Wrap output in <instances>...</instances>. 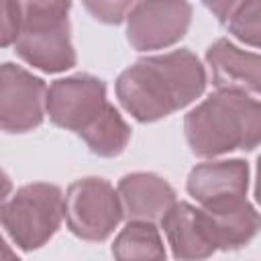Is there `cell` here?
<instances>
[{
	"label": "cell",
	"instance_id": "cell-8",
	"mask_svg": "<svg viewBox=\"0 0 261 261\" xmlns=\"http://www.w3.org/2000/svg\"><path fill=\"white\" fill-rule=\"evenodd\" d=\"M47 86L16 63H0V130L29 133L43 124Z\"/></svg>",
	"mask_w": 261,
	"mask_h": 261
},
{
	"label": "cell",
	"instance_id": "cell-10",
	"mask_svg": "<svg viewBox=\"0 0 261 261\" xmlns=\"http://www.w3.org/2000/svg\"><path fill=\"white\" fill-rule=\"evenodd\" d=\"M159 222L175 259H206L218 251L216 224L200 206L175 200Z\"/></svg>",
	"mask_w": 261,
	"mask_h": 261
},
{
	"label": "cell",
	"instance_id": "cell-12",
	"mask_svg": "<svg viewBox=\"0 0 261 261\" xmlns=\"http://www.w3.org/2000/svg\"><path fill=\"white\" fill-rule=\"evenodd\" d=\"M122 218L126 220H147L157 222L177 200L175 190L157 173L135 171L120 177L116 188Z\"/></svg>",
	"mask_w": 261,
	"mask_h": 261
},
{
	"label": "cell",
	"instance_id": "cell-1",
	"mask_svg": "<svg viewBox=\"0 0 261 261\" xmlns=\"http://www.w3.org/2000/svg\"><path fill=\"white\" fill-rule=\"evenodd\" d=\"M116 98L139 122L161 120L200 98L206 69L190 49L149 55L126 67L116 84Z\"/></svg>",
	"mask_w": 261,
	"mask_h": 261
},
{
	"label": "cell",
	"instance_id": "cell-20",
	"mask_svg": "<svg viewBox=\"0 0 261 261\" xmlns=\"http://www.w3.org/2000/svg\"><path fill=\"white\" fill-rule=\"evenodd\" d=\"M222 24H224V20L230 16V12L241 4V2H245V0H200Z\"/></svg>",
	"mask_w": 261,
	"mask_h": 261
},
{
	"label": "cell",
	"instance_id": "cell-16",
	"mask_svg": "<svg viewBox=\"0 0 261 261\" xmlns=\"http://www.w3.org/2000/svg\"><path fill=\"white\" fill-rule=\"evenodd\" d=\"M228 33L251 47H259V0L241 2L224 20Z\"/></svg>",
	"mask_w": 261,
	"mask_h": 261
},
{
	"label": "cell",
	"instance_id": "cell-2",
	"mask_svg": "<svg viewBox=\"0 0 261 261\" xmlns=\"http://www.w3.org/2000/svg\"><path fill=\"white\" fill-rule=\"evenodd\" d=\"M184 130L198 157L253 151L261 141V104L255 96L218 90L186 114Z\"/></svg>",
	"mask_w": 261,
	"mask_h": 261
},
{
	"label": "cell",
	"instance_id": "cell-18",
	"mask_svg": "<svg viewBox=\"0 0 261 261\" xmlns=\"http://www.w3.org/2000/svg\"><path fill=\"white\" fill-rule=\"evenodd\" d=\"M92 18L104 24H120L137 4V0H82Z\"/></svg>",
	"mask_w": 261,
	"mask_h": 261
},
{
	"label": "cell",
	"instance_id": "cell-11",
	"mask_svg": "<svg viewBox=\"0 0 261 261\" xmlns=\"http://www.w3.org/2000/svg\"><path fill=\"white\" fill-rule=\"evenodd\" d=\"M206 65L216 90L257 96L261 90V59L253 51L239 49L228 39H216L206 51Z\"/></svg>",
	"mask_w": 261,
	"mask_h": 261
},
{
	"label": "cell",
	"instance_id": "cell-19",
	"mask_svg": "<svg viewBox=\"0 0 261 261\" xmlns=\"http://www.w3.org/2000/svg\"><path fill=\"white\" fill-rule=\"evenodd\" d=\"M18 12L12 0H0V49L14 45L18 37Z\"/></svg>",
	"mask_w": 261,
	"mask_h": 261
},
{
	"label": "cell",
	"instance_id": "cell-7",
	"mask_svg": "<svg viewBox=\"0 0 261 261\" xmlns=\"http://www.w3.org/2000/svg\"><path fill=\"white\" fill-rule=\"evenodd\" d=\"M249 163L245 159H218L198 163L186 181L188 194L210 214L243 206L249 192Z\"/></svg>",
	"mask_w": 261,
	"mask_h": 261
},
{
	"label": "cell",
	"instance_id": "cell-3",
	"mask_svg": "<svg viewBox=\"0 0 261 261\" xmlns=\"http://www.w3.org/2000/svg\"><path fill=\"white\" fill-rule=\"evenodd\" d=\"M61 220L63 192L55 184H27L0 206V224L22 251H35L47 245L59 230Z\"/></svg>",
	"mask_w": 261,
	"mask_h": 261
},
{
	"label": "cell",
	"instance_id": "cell-9",
	"mask_svg": "<svg viewBox=\"0 0 261 261\" xmlns=\"http://www.w3.org/2000/svg\"><path fill=\"white\" fill-rule=\"evenodd\" d=\"M14 51L24 63L45 73L71 69L77 61L67 16L20 22Z\"/></svg>",
	"mask_w": 261,
	"mask_h": 261
},
{
	"label": "cell",
	"instance_id": "cell-6",
	"mask_svg": "<svg viewBox=\"0 0 261 261\" xmlns=\"http://www.w3.org/2000/svg\"><path fill=\"white\" fill-rule=\"evenodd\" d=\"M106 104V84L96 75L75 73L49 86L45 114L55 126L77 135L102 114Z\"/></svg>",
	"mask_w": 261,
	"mask_h": 261
},
{
	"label": "cell",
	"instance_id": "cell-15",
	"mask_svg": "<svg viewBox=\"0 0 261 261\" xmlns=\"http://www.w3.org/2000/svg\"><path fill=\"white\" fill-rule=\"evenodd\" d=\"M210 216L216 224L218 249L222 251H234L249 245L259 230V214L251 202H245L243 206L230 212L210 214Z\"/></svg>",
	"mask_w": 261,
	"mask_h": 261
},
{
	"label": "cell",
	"instance_id": "cell-21",
	"mask_svg": "<svg viewBox=\"0 0 261 261\" xmlns=\"http://www.w3.org/2000/svg\"><path fill=\"white\" fill-rule=\"evenodd\" d=\"M10 192H12V181L6 175V171L0 169V206L6 202V198L10 196Z\"/></svg>",
	"mask_w": 261,
	"mask_h": 261
},
{
	"label": "cell",
	"instance_id": "cell-13",
	"mask_svg": "<svg viewBox=\"0 0 261 261\" xmlns=\"http://www.w3.org/2000/svg\"><path fill=\"white\" fill-rule=\"evenodd\" d=\"M77 137L94 155L116 157L126 149L130 141V126L112 104H106L102 114L82 133H77Z\"/></svg>",
	"mask_w": 261,
	"mask_h": 261
},
{
	"label": "cell",
	"instance_id": "cell-22",
	"mask_svg": "<svg viewBox=\"0 0 261 261\" xmlns=\"http://www.w3.org/2000/svg\"><path fill=\"white\" fill-rule=\"evenodd\" d=\"M0 259H16V251L10 249V245L0 234Z\"/></svg>",
	"mask_w": 261,
	"mask_h": 261
},
{
	"label": "cell",
	"instance_id": "cell-17",
	"mask_svg": "<svg viewBox=\"0 0 261 261\" xmlns=\"http://www.w3.org/2000/svg\"><path fill=\"white\" fill-rule=\"evenodd\" d=\"M18 12V22L37 18H61L67 16L71 0H12Z\"/></svg>",
	"mask_w": 261,
	"mask_h": 261
},
{
	"label": "cell",
	"instance_id": "cell-5",
	"mask_svg": "<svg viewBox=\"0 0 261 261\" xmlns=\"http://www.w3.org/2000/svg\"><path fill=\"white\" fill-rule=\"evenodd\" d=\"M190 22L188 0H139L126 14V39L137 51L167 49L184 39Z\"/></svg>",
	"mask_w": 261,
	"mask_h": 261
},
{
	"label": "cell",
	"instance_id": "cell-4",
	"mask_svg": "<svg viewBox=\"0 0 261 261\" xmlns=\"http://www.w3.org/2000/svg\"><path fill=\"white\" fill-rule=\"evenodd\" d=\"M67 228L82 241H106L122 220L116 190L102 177H82L63 196Z\"/></svg>",
	"mask_w": 261,
	"mask_h": 261
},
{
	"label": "cell",
	"instance_id": "cell-14",
	"mask_svg": "<svg viewBox=\"0 0 261 261\" xmlns=\"http://www.w3.org/2000/svg\"><path fill=\"white\" fill-rule=\"evenodd\" d=\"M112 255L120 261L165 259V247L155 222L128 220L112 243Z\"/></svg>",
	"mask_w": 261,
	"mask_h": 261
}]
</instances>
